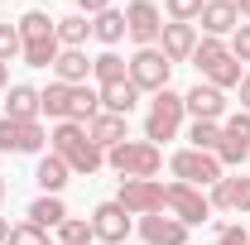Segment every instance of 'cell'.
<instances>
[{
  "label": "cell",
  "instance_id": "6da1fadb",
  "mask_svg": "<svg viewBox=\"0 0 250 245\" xmlns=\"http://www.w3.org/2000/svg\"><path fill=\"white\" fill-rule=\"evenodd\" d=\"M101 111V96L82 82V87H67V82H48L39 92V116H53V121H77L87 125Z\"/></svg>",
  "mask_w": 250,
  "mask_h": 245
},
{
  "label": "cell",
  "instance_id": "7a4b0ae2",
  "mask_svg": "<svg viewBox=\"0 0 250 245\" xmlns=\"http://www.w3.org/2000/svg\"><path fill=\"white\" fill-rule=\"evenodd\" d=\"M48 144H53V154H58L72 173H82V178H92L96 168L106 163V149H96L92 135H87V125H77V121H58V130L48 135Z\"/></svg>",
  "mask_w": 250,
  "mask_h": 245
},
{
  "label": "cell",
  "instance_id": "3957f363",
  "mask_svg": "<svg viewBox=\"0 0 250 245\" xmlns=\"http://www.w3.org/2000/svg\"><path fill=\"white\" fill-rule=\"evenodd\" d=\"M192 62H197V72H202V77H207L217 92H226V87H241V77H246V72H241V62L231 58V48H226L221 39H207V34L197 39Z\"/></svg>",
  "mask_w": 250,
  "mask_h": 245
},
{
  "label": "cell",
  "instance_id": "277c9868",
  "mask_svg": "<svg viewBox=\"0 0 250 245\" xmlns=\"http://www.w3.org/2000/svg\"><path fill=\"white\" fill-rule=\"evenodd\" d=\"M106 163L121 173V178H154L164 168V149L149 140H125L116 149H106Z\"/></svg>",
  "mask_w": 250,
  "mask_h": 245
},
{
  "label": "cell",
  "instance_id": "5b68a950",
  "mask_svg": "<svg viewBox=\"0 0 250 245\" xmlns=\"http://www.w3.org/2000/svg\"><path fill=\"white\" fill-rule=\"evenodd\" d=\"M183 96L173 92V87H164V92L149 101V116H145V140L159 144V140H173L178 135V125H183Z\"/></svg>",
  "mask_w": 250,
  "mask_h": 245
},
{
  "label": "cell",
  "instance_id": "8992f818",
  "mask_svg": "<svg viewBox=\"0 0 250 245\" xmlns=\"http://www.w3.org/2000/svg\"><path fill=\"white\" fill-rule=\"evenodd\" d=\"M168 168H173L178 183H192V187H212V183L226 178V173H221V159L217 154H202V149H178L168 159Z\"/></svg>",
  "mask_w": 250,
  "mask_h": 245
},
{
  "label": "cell",
  "instance_id": "52a82bcc",
  "mask_svg": "<svg viewBox=\"0 0 250 245\" xmlns=\"http://www.w3.org/2000/svg\"><path fill=\"white\" fill-rule=\"evenodd\" d=\"M164 212L178 216L183 226H202L212 216V202L202 197V187H192V183H168L164 187Z\"/></svg>",
  "mask_w": 250,
  "mask_h": 245
},
{
  "label": "cell",
  "instance_id": "ba28073f",
  "mask_svg": "<svg viewBox=\"0 0 250 245\" xmlns=\"http://www.w3.org/2000/svg\"><path fill=\"white\" fill-rule=\"evenodd\" d=\"M164 34V15L154 0H130L125 5V39H135L140 48H154Z\"/></svg>",
  "mask_w": 250,
  "mask_h": 245
},
{
  "label": "cell",
  "instance_id": "9c48e42d",
  "mask_svg": "<svg viewBox=\"0 0 250 245\" xmlns=\"http://www.w3.org/2000/svg\"><path fill=\"white\" fill-rule=\"evenodd\" d=\"M121 202L130 216H154L164 212V183L159 178H121Z\"/></svg>",
  "mask_w": 250,
  "mask_h": 245
},
{
  "label": "cell",
  "instance_id": "30bf717a",
  "mask_svg": "<svg viewBox=\"0 0 250 245\" xmlns=\"http://www.w3.org/2000/svg\"><path fill=\"white\" fill-rule=\"evenodd\" d=\"M168 72H173V62L164 58V48H140L135 58H130V82L140 87V92H164L168 87Z\"/></svg>",
  "mask_w": 250,
  "mask_h": 245
},
{
  "label": "cell",
  "instance_id": "8fae6325",
  "mask_svg": "<svg viewBox=\"0 0 250 245\" xmlns=\"http://www.w3.org/2000/svg\"><path fill=\"white\" fill-rule=\"evenodd\" d=\"M48 144V130L39 121H10L0 116V154H39Z\"/></svg>",
  "mask_w": 250,
  "mask_h": 245
},
{
  "label": "cell",
  "instance_id": "7c38bea8",
  "mask_svg": "<svg viewBox=\"0 0 250 245\" xmlns=\"http://www.w3.org/2000/svg\"><path fill=\"white\" fill-rule=\"evenodd\" d=\"M92 236L101 245H121L125 236H130V212H125L121 202H101L92 212Z\"/></svg>",
  "mask_w": 250,
  "mask_h": 245
},
{
  "label": "cell",
  "instance_id": "4fadbf2b",
  "mask_svg": "<svg viewBox=\"0 0 250 245\" xmlns=\"http://www.w3.org/2000/svg\"><path fill=\"white\" fill-rule=\"evenodd\" d=\"M183 111L192 121H221V116H226V96H221L212 82H197L192 92H183Z\"/></svg>",
  "mask_w": 250,
  "mask_h": 245
},
{
  "label": "cell",
  "instance_id": "5bb4252c",
  "mask_svg": "<svg viewBox=\"0 0 250 245\" xmlns=\"http://www.w3.org/2000/svg\"><path fill=\"white\" fill-rule=\"evenodd\" d=\"M140 236H145V245H188V226L178 221V216H140Z\"/></svg>",
  "mask_w": 250,
  "mask_h": 245
},
{
  "label": "cell",
  "instance_id": "9a60e30c",
  "mask_svg": "<svg viewBox=\"0 0 250 245\" xmlns=\"http://www.w3.org/2000/svg\"><path fill=\"white\" fill-rule=\"evenodd\" d=\"M217 212H241L250 216V173L246 178H221V183H212V197H207Z\"/></svg>",
  "mask_w": 250,
  "mask_h": 245
},
{
  "label": "cell",
  "instance_id": "2e32d148",
  "mask_svg": "<svg viewBox=\"0 0 250 245\" xmlns=\"http://www.w3.org/2000/svg\"><path fill=\"white\" fill-rule=\"evenodd\" d=\"M197 20H202V34H207V39H221V34H236V29H241V10H236V0H207Z\"/></svg>",
  "mask_w": 250,
  "mask_h": 245
},
{
  "label": "cell",
  "instance_id": "e0dca14e",
  "mask_svg": "<svg viewBox=\"0 0 250 245\" xmlns=\"http://www.w3.org/2000/svg\"><path fill=\"white\" fill-rule=\"evenodd\" d=\"M130 116H111V111H96L92 121H87V135H92L96 149H116V144H125L130 140Z\"/></svg>",
  "mask_w": 250,
  "mask_h": 245
},
{
  "label": "cell",
  "instance_id": "ac0fdd59",
  "mask_svg": "<svg viewBox=\"0 0 250 245\" xmlns=\"http://www.w3.org/2000/svg\"><path fill=\"white\" fill-rule=\"evenodd\" d=\"M159 48H164V58H168V62H188V58H192V48H197V29H192V24H164Z\"/></svg>",
  "mask_w": 250,
  "mask_h": 245
},
{
  "label": "cell",
  "instance_id": "d6986e66",
  "mask_svg": "<svg viewBox=\"0 0 250 245\" xmlns=\"http://www.w3.org/2000/svg\"><path fill=\"white\" fill-rule=\"evenodd\" d=\"M101 96V111H111V116H130L135 106H140V87L125 77V82H111V87H96Z\"/></svg>",
  "mask_w": 250,
  "mask_h": 245
},
{
  "label": "cell",
  "instance_id": "ffe728a7",
  "mask_svg": "<svg viewBox=\"0 0 250 245\" xmlns=\"http://www.w3.org/2000/svg\"><path fill=\"white\" fill-rule=\"evenodd\" d=\"M53 72H58V82H67V87H82V82L92 77V58H87L82 48H62L58 62H53Z\"/></svg>",
  "mask_w": 250,
  "mask_h": 245
},
{
  "label": "cell",
  "instance_id": "44dd1931",
  "mask_svg": "<svg viewBox=\"0 0 250 245\" xmlns=\"http://www.w3.org/2000/svg\"><path fill=\"white\" fill-rule=\"evenodd\" d=\"M5 116H10V121H39V87L15 82L10 96H5Z\"/></svg>",
  "mask_w": 250,
  "mask_h": 245
},
{
  "label": "cell",
  "instance_id": "7402d4cb",
  "mask_svg": "<svg viewBox=\"0 0 250 245\" xmlns=\"http://www.w3.org/2000/svg\"><path fill=\"white\" fill-rule=\"evenodd\" d=\"M67 178H72V168H67V163H62L53 149L43 154V159H39V168H34V183L43 187V192H53V197H58L62 187H67Z\"/></svg>",
  "mask_w": 250,
  "mask_h": 245
},
{
  "label": "cell",
  "instance_id": "603a6c76",
  "mask_svg": "<svg viewBox=\"0 0 250 245\" xmlns=\"http://www.w3.org/2000/svg\"><path fill=\"white\" fill-rule=\"evenodd\" d=\"M29 221H34V226H43V231H58L62 221H67V207H62V197L43 192L39 202H29Z\"/></svg>",
  "mask_w": 250,
  "mask_h": 245
},
{
  "label": "cell",
  "instance_id": "cb8c5ba5",
  "mask_svg": "<svg viewBox=\"0 0 250 245\" xmlns=\"http://www.w3.org/2000/svg\"><path fill=\"white\" fill-rule=\"evenodd\" d=\"M92 77L101 82V87H111V82H125V77H130V62H125L116 48H106V53H96V58H92Z\"/></svg>",
  "mask_w": 250,
  "mask_h": 245
},
{
  "label": "cell",
  "instance_id": "d4e9b609",
  "mask_svg": "<svg viewBox=\"0 0 250 245\" xmlns=\"http://www.w3.org/2000/svg\"><path fill=\"white\" fill-rule=\"evenodd\" d=\"M92 39H101L106 48H116V43L125 39V10H116V5L101 10V15L92 20Z\"/></svg>",
  "mask_w": 250,
  "mask_h": 245
},
{
  "label": "cell",
  "instance_id": "484cf974",
  "mask_svg": "<svg viewBox=\"0 0 250 245\" xmlns=\"http://www.w3.org/2000/svg\"><path fill=\"white\" fill-rule=\"evenodd\" d=\"M15 29H20V43H34V39H53L58 34V20H48L43 10H29Z\"/></svg>",
  "mask_w": 250,
  "mask_h": 245
},
{
  "label": "cell",
  "instance_id": "4316f807",
  "mask_svg": "<svg viewBox=\"0 0 250 245\" xmlns=\"http://www.w3.org/2000/svg\"><path fill=\"white\" fill-rule=\"evenodd\" d=\"M87 34H92V20H87V15H62L58 20V43L62 48H82Z\"/></svg>",
  "mask_w": 250,
  "mask_h": 245
},
{
  "label": "cell",
  "instance_id": "83f0119b",
  "mask_svg": "<svg viewBox=\"0 0 250 245\" xmlns=\"http://www.w3.org/2000/svg\"><path fill=\"white\" fill-rule=\"evenodd\" d=\"M58 53H62L58 34H53V39H34V43H24V67H53Z\"/></svg>",
  "mask_w": 250,
  "mask_h": 245
},
{
  "label": "cell",
  "instance_id": "f1b7e54d",
  "mask_svg": "<svg viewBox=\"0 0 250 245\" xmlns=\"http://www.w3.org/2000/svg\"><path fill=\"white\" fill-rule=\"evenodd\" d=\"M188 140H192V149L217 154V144H221V121H192V125H188Z\"/></svg>",
  "mask_w": 250,
  "mask_h": 245
},
{
  "label": "cell",
  "instance_id": "f546056e",
  "mask_svg": "<svg viewBox=\"0 0 250 245\" xmlns=\"http://www.w3.org/2000/svg\"><path fill=\"white\" fill-rule=\"evenodd\" d=\"M58 241L62 245H92L96 241L92 236V216H87V221H82V216H67V221L58 226Z\"/></svg>",
  "mask_w": 250,
  "mask_h": 245
},
{
  "label": "cell",
  "instance_id": "4dcf8cb0",
  "mask_svg": "<svg viewBox=\"0 0 250 245\" xmlns=\"http://www.w3.org/2000/svg\"><path fill=\"white\" fill-rule=\"evenodd\" d=\"M217 159H221V168H226V163H246V159H250V144H246V140H236V135H226V130H221Z\"/></svg>",
  "mask_w": 250,
  "mask_h": 245
},
{
  "label": "cell",
  "instance_id": "1f68e13d",
  "mask_svg": "<svg viewBox=\"0 0 250 245\" xmlns=\"http://www.w3.org/2000/svg\"><path fill=\"white\" fill-rule=\"evenodd\" d=\"M5 245H48V231L34 226V221H20V226H10V241Z\"/></svg>",
  "mask_w": 250,
  "mask_h": 245
},
{
  "label": "cell",
  "instance_id": "d6a6232c",
  "mask_svg": "<svg viewBox=\"0 0 250 245\" xmlns=\"http://www.w3.org/2000/svg\"><path fill=\"white\" fill-rule=\"evenodd\" d=\"M164 5H168V20H173V24H192L207 0H164Z\"/></svg>",
  "mask_w": 250,
  "mask_h": 245
},
{
  "label": "cell",
  "instance_id": "836d02e7",
  "mask_svg": "<svg viewBox=\"0 0 250 245\" xmlns=\"http://www.w3.org/2000/svg\"><path fill=\"white\" fill-rule=\"evenodd\" d=\"M20 53H24V43H20V29H15V24H0V62L20 58Z\"/></svg>",
  "mask_w": 250,
  "mask_h": 245
},
{
  "label": "cell",
  "instance_id": "e575fe53",
  "mask_svg": "<svg viewBox=\"0 0 250 245\" xmlns=\"http://www.w3.org/2000/svg\"><path fill=\"white\" fill-rule=\"evenodd\" d=\"M221 130H226V135H236V140H246V144H250V111H236V116H226V121H221Z\"/></svg>",
  "mask_w": 250,
  "mask_h": 245
},
{
  "label": "cell",
  "instance_id": "d590c367",
  "mask_svg": "<svg viewBox=\"0 0 250 245\" xmlns=\"http://www.w3.org/2000/svg\"><path fill=\"white\" fill-rule=\"evenodd\" d=\"M226 48H231V58H236V62H250V24H241V29L231 34Z\"/></svg>",
  "mask_w": 250,
  "mask_h": 245
},
{
  "label": "cell",
  "instance_id": "8d00e7d4",
  "mask_svg": "<svg viewBox=\"0 0 250 245\" xmlns=\"http://www.w3.org/2000/svg\"><path fill=\"white\" fill-rule=\"evenodd\" d=\"M217 245H250V231H246V226L221 221V226H217Z\"/></svg>",
  "mask_w": 250,
  "mask_h": 245
},
{
  "label": "cell",
  "instance_id": "74e56055",
  "mask_svg": "<svg viewBox=\"0 0 250 245\" xmlns=\"http://www.w3.org/2000/svg\"><path fill=\"white\" fill-rule=\"evenodd\" d=\"M101 10H111V0H77V15H87V20H96Z\"/></svg>",
  "mask_w": 250,
  "mask_h": 245
},
{
  "label": "cell",
  "instance_id": "f35d334b",
  "mask_svg": "<svg viewBox=\"0 0 250 245\" xmlns=\"http://www.w3.org/2000/svg\"><path fill=\"white\" fill-rule=\"evenodd\" d=\"M241 111H250V72L241 77Z\"/></svg>",
  "mask_w": 250,
  "mask_h": 245
},
{
  "label": "cell",
  "instance_id": "ab89813d",
  "mask_svg": "<svg viewBox=\"0 0 250 245\" xmlns=\"http://www.w3.org/2000/svg\"><path fill=\"white\" fill-rule=\"evenodd\" d=\"M5 82H10V62H0V92H5Z\"/></svg>",
  "mask_w": 250,
  "mask_h": 245
},
{
  "label": "cell",
  "instance_id": "60d3db41",
  "mask_svg": "<svg viewBox=\"0 0 250 245\" xmlns=\"http://www.w3.org/2000/svg\"><path fill=\"white\" fill-rule=\"evenodd\" d=\"M10 241V221H5V216H0V245Z\"/></svg>",
  "mask_w": 250,
  "mask_h": 245
},
{
  "label": "cell",
  "instance_id": "b9f144b4",
  "mask_svg": "<svg viewBox=\"0 0 250 245\" xmlns=\"http://www.w3.org/2000/svg\"><path fill=\"white\" fill-rule=\"evenodd\" d=\"M236 10H241V20H250V0H236Z\"/></svg>",
  "mask_w": 250,
  "mask_h": 245
},
{
  "label": "cell",
  "instance_id": "7bdbcfd3",
  "mask_svg": "<svg viewBox=\"0 0 250 245\" xmlns=\"http://www.w3.org/2000/svg\"><path fill=\"white\" fill-rule=\"evenodd\" d=\"M0 202H5V178H0Z\"/></svg>",
  "mask_w": 250,
  "mask_h": 245
},
{
  "label": "cell",
  "instance_id": "ee69618b",
  "mask_svg": "<svg viewBox=\"0 0 250 245\" xmlns=\"http://www.w3.org/2000/svg\"><path fill=\"white\" fill-rule=\"evenodd\" d=\"M246 163H250V159H246Z\"/></svg>",
  "mask_w": 250,
  "mask_h": 245
}]
</instances>
